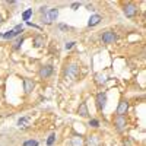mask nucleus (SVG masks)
Segmentation results:
<instances>
[{
  "label": "nucleus",
  "instance_id": "nucleus-1",
  "mask_svg": "<svg viewBox=\"0 0 146 146\" xmlns=\"http://www.w3.org/2000/svg\"><path fill=\"white\" fill-rule=\"evenodd\" d=\"M137 13V7L135 6V5H126L124 6V15L127 16V18H133V16H135Z\"/></svg>",
  "mask_w": 146,
  "mask_h": 146
},
{
  "label": "nucleus",
  "instance_id": "nucleus-2",
  "mask_svg": "<svg viewBox=\"0 0 146 146\" xmlns=\"http://www.w3.org/2000/svg\"><path fill=\"white\" fill-rule=\"evenodd\" d=\"M115 40H117V36H115V34L111 32V31H107V32H104V35H102V41H104L105 44H113Z\"/></svg>",
  "mask_w": 146,
  "mask_h": 146
},
{
  "label": "nucleus",
  "instance_id": "nucleus-3",
  "mask_svg": "<svg viewBox=\"0 0 146 146\" xmlns=\"http://www.w3.org/2000/svg\"><path fill=\"white\" fill-rule=\"evenodd\" d=\"M114 124H115L118 131L124 130V127H126V118H124V115H117L115 120H114Z\"/></svg>",
  "mask_w": 146,
  "mask_h": 146
},
{
  "label": "nucleus",
  "instance_id": "nucleus-4",
  "mask_svg": "<svg viewBox=\"0 0 146 146\" xmlns=\"http://www.w3.org/2000/svg\"><path fill=\"white\" fill-rule=\"evenodd\" d=\"M78 72H79V67H78L76 64H70V66L67 67V70H66V75H67L70 79H76Z\"/></svg>",
  "mask_w": 146,
  "mask_h": 146
},
{
  "label": "nucleus",
  "instance_id": "nucleus-5",
  "mask_svg": "<svg viewBox=\"0 0 146 146\" xmlns=\"http://www.w3.org/2000/svg\"><path fill=\"white\" fill-rule=\"evenodd\" d=\"M105 104H107V95L98 94V96H96V107H98V110H104Z\"/></svg>",
  "mask_w": 146,
  "mask_h": 146
},
{
  "label": "nucleus",
  "instance_id": "nucleus-6",
  "mask_svg": "<svg viewBox=\"0 0 146 146\" xmlns=\"http://www.w3.org/2000/svg\"><path fill=\"white\" fill-rule=\"evenodd\" d=\"M34 86H35V83H34L32 79H23V89H25V94H31Z\"/></svg>",
  "mask_w": 146,
  "mask_h": 146
},
{
  "label": "nucleus",
  "instance_id": "nucleus-7",
  "mask_svg": "<svg viewBox=\"0 0 146 146\" xmlns=\"http://www.w3.org/2000/svg\"><path fill=\"white\" fill-rule=\"evenodd\" d=\"M57 15H58V10H57V9H51V10L47 13V16H45V22H47V23H51L53 21H56Z\"/></svg>",
  "mask_w": 146,
  "mask_h": 146
},
{
  "label": "nucleus",
  "instance_id": "nucleus-8",
  "mask_svg": "<svg viewBox=\"0 0 146 146\" xmlns=\"http://www.w3.org/2000/svg\"><path fill=\"white\" fill-rule=\"evenodd\" d=\"M127 108H129L127 101H121V102L118 104V108H117V115H124L126 111H127Z\"/></svg>",
  "mask_w": 146,
  "mask_h": 146
},
{
  "label": "nucleus",
  "instance_id": "nucleus-9",
  "mask_svg": "<svg viewBox=\"0 0 146 146\" xmlns=\"http://www.w3.org/2000/svg\"><path fill=\"white\" fill-rule=\"evenodd\" d=\"M53 73V66H44L41 70H40V76L41 78H48Z\"/></svg>",
  "mask_w": 146,
  "mask_h": 146
},
{
  "label": "nucleus",
  "instance_id": "nucleus-10",
  "mask_svg": "<svg viewBox=\"0 0 146 146\" xmlns=\"http://www.w3.org/2000/svg\"><path fill=\"white\" fill-rule=\"evenodd\" d=\"M102 21V18L100 16V15H92L91 18H89V22H88V25L89 27H95V25H98V23Z\"/></svg>",
  "mask_w": 146,
  "mask_h": 146
},
{
  "label": "nucleus",
  "instance_id": "nucleus-11",
  "mask_svg": "<svg viewBox=\"0 0 146 146\" xmlns=\"http://www.w3.org/2000/svg\"><path fill=\"white\" fill-rule=\"evenodd\" d=\"M79 115H80V117H88V115H89L86 102H82V104L79 105Z\"/></svg>",
  "mask_w": 146,
  "mask_h": 146
},
{
  "label": "nucleus",
  "instance_id": "nucleus-12",
  "mask_svg": "<svg viewBox=\"0 0 146 146\" xmlns=\"http://www.w3.org/2000/svg\"><path fill=\"white\" fill-rule=\"evenodd\" d=\"M72 146H82L83 145V140L80 136H75V137H72V142H70Z\"/></svg>",
  "mask_w": 146,
  "mask_h": 146
},
{
  "label": "nucleus",
  "instance_id": "nucleus-13",
  "mask_svg": "<svg viewBox=\"0 0 146 146\" xmlns=\"http://www.w3.org/2000/svg\"><path fill=\"white\" fill-rule=\"evenodd\" d=\"M28 123H29V117H22V118H19V121H18V126H19V127H27Z\"/></svg>",
  "mask_w": 146,
  "mask_h": 146
},
{
  "label": "nucleus",
  "instance_id": "nucleus-14",
  "mask_svg": "<svg viewBox=\"0 0 146 146\" xmlns=\"http://www.w3.org/2000/svg\"><path fill=\"white\" fill-rule=\"evenodd\" d=\"M31 15H32V9H28V10H25V12H23L22 19H23V21H28V19L31 18Z\"/></svg>",
  "mask_w": 146,
  "mask_h": 146
},
{
  "label": "nucleus",
  "instance_id": "nucleus-15",
  "mask_svg": "<svg viewBox=\"0 0 146 146\" xmlns=\"http://www.w3.org/2000/svg\"><path fill=\"white\" fill-rule=\"evenodd\" d=\"M12 31H13V35L16 36V35H19V34L23 31V27H22V25H16V27H15L13 29H12Z\"/></svg>",
  "mask_w": 146,
  "mask_h": 146
},
{
  "label": "nucleus",
  "instance_id": "nucleus-16",
  "mask_svg": "<svg viewBox=\"0 0 146 146\" xmlns=\"http://www.w3.org/2000/svg\"><path fill=\"white\" fill-rule=\"evenodd\" d=\"M34 42H35V47H41V45L44 44V38H41V36H36V38L34 40Z\"/></svg>",
  "mask_w": 146,
  "mask_h": 146
},
{
  "label": "nucleus",
  "instance_id": "nucleus-17",
  "mask_svg": "<svg viewBox=\"0 0 146 146\" xmlns=\"http://www.w3.org/2000/svg\"><path fill=\"white\" fill-rule=\"evenodd\" d=\"M98 145V137L96 136H91L89 137V146H96Z\"/></svg>",
  "mask_w": 146,
  "mask_h": 146
},
{
  "label": "nucleus",
  "instance_id": "nucleus-18",
  "mask_svg": "<svg viewBox=\"0 0 146 146\" xmlns=\"http://www.w3.org/2000/svg\"><path fill=\"white\" fill-rule=\"evenodd\" d=\"M95 78H96V83H104V82L107 80V79H105V76H104V75H101V73H98V75H96Z\"/></svg>",
  "mask_w": 146,
  "mask_h": 146
},
{
  "label": "nucleus",
  "instance_id": "nucleus-19",
  "mask_svg": "<svg viewBox=\"0 0 146 146\" xmlns=\"http://www.w3.org/2000/svg\"><path fill=\"white\" fill-rule=\"evenodd\" d=\"M23 146H38V142H36V140H27L25 143H23Z\"/></svg>",
  "mask_w": 146,
  "mask_h": 146
},
{
  "label": "nucleus",
  "instance_id": "nucleus-20",
  "mask_svg": "<svg viewBox=\"0 0 146 146\" xmlns=\"http://www.w3.org/2000/svg\"><path fill=\"white\" fill-rule=\"evenodd\" d=\"M54 140H56V135H50V137H48V140H47V146H53Z\"/></svg>",
  "mask_w": 146,
  "mask_h": 146
},
{
  "label": "nucleus",
  "instance_id": "nucleus-21",
  "mask_svg": "<svg viewBox=\"0 0 146 146\" xmlns=\"http://www.w3.org/2000/svg\"><path fill=\"white\" fill-rule=\"evenodd\" d=\"M22 42H23V38H19V40H16V41H15V45H13V47H15V48H19Z\"/></svg>",
  "mask_w": 146,
  "mask_h": 146
},
{
  "label": "nucleus",
  "instance_id": "nucleus-22",
  "mask_svg": "<svg viewBox=\"0 0 146 146\" xmlns=\"http://www.w3.org/2000/svg\"><path fill=\"white\" fill-rule=\"evenodd\" d=\"M98 124H100L98 120H91L89 121V126H92V127H98Z\"/></svg>",
  "mask_w": 146,
  "mask_h": 146
},
{
  "label": "nucleus",
  "instance_id": "nucleus-23",
  "mask_svg": "<svg viewBox=\"0 0 146 146\" xmlns=\"http://www.w3.org/2000/svg\"><path fill=\"white\" fill-rule=\"evenodd\" d=\"M73 45H75V42H67V44H66V50H70Z\"/></svg>",
  "mask_w": 146,
  "mask_h": 146
},
{
  "label": "nucleus",
  "instance_id": "nucleus-24",
  "mask_svg": "<svg viewBox=\"0 0 146 146\" xmlns=\"http://www.w3.org/2000/svg\"><path fill=\"white\" fill-rule=\"evenodd\" d=\"M79 6H80L79 3H73V5H72V9H73V10H76V9H78Z\"/></svg>",
  "mask_w": 146,
  "mask_h": 146
},
{
  "label": "nucleus",
  "instance_id": "nucleus-25",
  "mask_svg": "<svg viewBox=\"0 0 146 146\" xmlns=\"http://www.w3.org/2000/svg\"><path fill=\"white\" fill-rule=\"evenodd\" d=\"M60 29H69L67 25H60Z\"/></svg>",
  "mask_w": 146,
  "mask_h": 146
},
{
  "label": "nucleus",
  "instance_id": "nucleus-26",
  "mask_svg": "<svg viewBox=\"0 0 146 146\" xmlns=\"http://www.w3.org/2000/svg\"><path fill=\"white\" fill-rule=\"evenodd\" d=\"M3 21V18H2V15H0V22H2Z\"/></svg>",
  "mask_w": 146,
  "mask_h": 146
}]
</instances>
